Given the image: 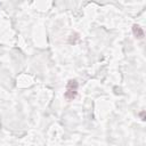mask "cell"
<instances>
[{"instance_id":"1","label":"cell","mask_w":146,"mask_h":146,"mask_svg":"<svg viewBox=\"0 0 146 146\" xmlns=\"http://www.w3.org/2000/svg\"><path fill=\"white\" fill-rule=\"evenodd\" d=\"M77 94H78V82H77V80H70L66 85L65 98L67 101H73L77 97Z\"/></svg>"},{"instance_id":"2","label":"cell","mask_w":146,"mask_h":146,"mask_svg":"<svg viewBox=\"0 0 146 146\" xmlns=\"http://www.w3.org/2000/svg\"><path fill=\"white\" fill-rule=\"evenodd\" d=\"M132 33H134V36H135L137 39H143V38H144V31H143V29H141L139 25H137V24H135V25L132 26Z\"/></svg>"},{"instance_id":"3","label":"cell","mask_w":146,"mask_h":146,"mask_svg":"<svg viewBox=\"0 0 146 146\" xmlns=\"http://www.w3.org/2000/svg\"><path fill=\"white\" fill-rule=\"evenodd\" d=\"M139 115H140V118H141V120L144 121V120H145V112H141V113H140Z\"/></svg>"}]
</instances>
